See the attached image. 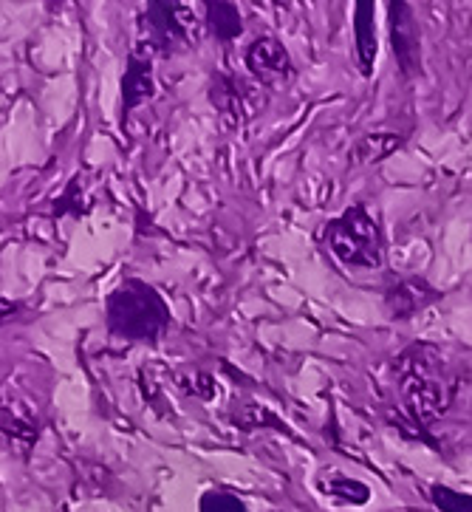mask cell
<instances>
[{
	"label": "cell",
	"mask_w": 472,
	"mask_h": 512,
	"mask_svg": "<svg viewBox=\"0 0 472 512\" xmlns=\"http://www.w3.org/2000/svg\"><path fill=\"white\" fill-rule=\"evenodd\" d=\"M393 385L402 408L419 428L436 425L456 397V377L444 351L433 343H410L393 360Z\"/></svg>",
	"instance_id": "cell-1"
},
{
	"label": "cell",
	"mask_w": 472,
	"mask_h": 512,
	"mask_svg": "<svg viewBox=\"0 0 472 512\" xmlns=\"http://www.w3.org/2000/svg\"><path fill=\"white\" fill-rule=\"evenodd\" d=\"M105 326L116 340L159 346L173 326V314L153 283L125 278L105 298Z\"/></svg>",
	"instance_id": "cell-2"
},
{
	"label": "cell",
	"mask_w": 472,
	"mask_h": 512,
	"mask_svg": "<svg viewBox=\"0 0 472 512\" xmlns=\"http://www.w3.org/2000/svg\"><path fill=\"white\" fill-rule=\"evenodd\" d=\"M320 238L345 269L374 272L385 266V255H388L385 230L382 221L365 204H351L337 218H328Z\"/></svg>",
	"instance_id": "cell-3"
},
{
	"label": "cell",
	"mask_w": 472,
	"mask_h": 512,
	"mask_svg": "<svg viewBox=\"0 0 472 512\" xmlns=\"http://www.w3.org/2000/svg\"><path fill=\"white\" fill-rule=\"evenodd\" d=\"M204 29V17H198L190 3L179 0H153L139 15L142 43L162 57L196 49Z\"/></svg>",
	"instance_id": "cell-4"
},
{
	"label": "cell",
	"mask_w": 472,
	"mask_h": 512,
	"mask_svg": "<svg viewBox=\"0 0 472 512\" xmlns=\"http://www.w3.org/2000/svg\"><path fill=\"white\" fill-rule=\"evenodd\" d=\"M388 37H391L393 60L402 80L422 77V29L413 15V6L405 0L388 3Z\"/></svg>",
	"instance_id": "cell-5"
},
{
	"label": "cell",
	"mask_w": 472,
	"mask_h": 512,
	"mask_svg": "<svg viewBox=\"0 0 472 512\" xmlns=\"http://www.w3.org/2000/svg\"><path fill=\"white\" fill-rule=\"evenodd\" d=\"M244 66L252 74V80H258L263 88H283L294 80V63L289 49L272 37V34H263L255 37L244 51Z\"/></svg>",
	"instance_id": "cell-6"
},
{
	"label": "cell",
	"mask_w": 472,
	"mask_h": 512,
	"mask_svg": "<svg viewBox=\"0 0 472 512\" xmlns=\"http://www.w3.org/2000/svg\"><path fill=\"white\" fill-rule=\"evenodd\" d=\"M156 57L159 54L142 40L128 54V66L122 74V119H128L139 105L156 97V74H153Z\"/></svg>",
	"instance_id": "cell-7"
},
{
	"label": "cell",
	"mask_w": 472,
	"mask_h": 512,
	"mask_svg": "<svg viewBox=\"0 0 472 512\" xmlns=\"http://www.w3.org/2000/svg\"><path fill=\"white\" fill-rule=\"evenodd\" d=\"M441 292L419 275H410V278H399L385 289V314L391 317L393 323H405L413 320L416 314H422L424 309H430L433 303H439Z\"/></svg>",
	"instance_id": "cell-8"
},
{
	"label": "cell",
	"mask_w": 472,
	"mask_h": 512,
	"mask_svg": "<svg viewBox=\"0 0 472 512\" xmlns=\"http://www.w3.org/2000/svg\"><path fill=\"white\" fill-rule=\"evenodd\" d=\"M354 60L362 77H374L379 60V32H376V3H354Z\"/></svg>",
	"instance_id": "cell-9"
},
{
	"label": "cell",
	"mask_w": 472,
	"mask_h": 512,
	"mask_svg": "<svg viewBox=\"0 0 472 512\" xmlns=\"http://www.w3.org/2000/svg\"><path fill=\"white\" fill-rule=\"evenodd\" d=\"M212 105L218 108V114L227 116L229 122H244L249 114L244 111V105H255L252 94H249V85L241 77H224V74H215L212 77Z\"/></svg>",
	"instance_id": "cell-10"
},
{
	"label": "cell",
	"mask_w": 472,
	"mask_h": 512,
	"mask_svg": "<svg viewBox=\"0 0 472 512\" xmlns=\"http://www.w3.org/2000/svg\"><path fill=\"white\" fill-rule=\"evenodd\" d=\"M204 26L218 43H232L244 34V15L229 0H204Z\"/></svg>",
	"instance_id": "cell-11"
},
{
	"label": "cell",
	"mask_w": 472,
	"mask_h": 512,
	"mask_svg": "<svg viewBox=\"0 0 472 512\" xmlns=\"http://www.w3.org/2000/svg\"><path fill=\"white\" fill-rule=\"evenodd\" d=\"M323 493L334 501H340V504H348V507H365L371 501V487L365 481L345 476V473H328Z\"/></svg>",
	"instance_id": "cell-12"
},
{
	"label": "cell",
	"mask_w": 472,
	"mask_h": 512,
	"mask_svg": "<svg viewBox=\"0 0 472 512\" xmlns=\"http://www.w3.org/2000/svg\"><path fill=\"white\" fill-rule=\"evenodd\" d=\"M405 145L402 136L396 133H368L365 139H359L357 148H354V162L357 165H376L382 159H388L391 153Z\"/></svg>",
	"instance_id": "cell-13"
},
{
	"label": "cell",
	"mask_w": 472,
	"mask_h": 512,
	"mask_svg": "<svg viewBox=\"0 0 472 512\" xmlns=\"http://www.w3.org/2000/svg\"><path fill=\"white\" fill-rule=\"evenodd\" d=\"M198 512H249V507L238 493L224 487H210L198 496Z\"/></svg>",
	"instance_id": "cell-14"
},
{
	"label": "cell",
	"mask_w": 472,
	"mask_h": 512,
	"mask_svg": "<svg viewBox=\"0 0 472 512\" xmlns=\"http://www.w3.org/2000/svg\"><path fill=\"white\" fill-rule=\"evenodd\" d=\"M427 498L439 512H472V496L447 484H430Z\"/></svg>",
	"instance_id": "cell-15"
}]
</instances>
